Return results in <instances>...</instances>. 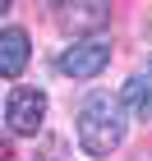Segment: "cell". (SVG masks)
Returning a JSON list of instances; mask_svg holds the SVG:
<instances>
[{"label":"cell","instance_id":"6da1fadb","mask_svg":"<svg viewBox=\"0 0 152 161\" xmlns=\"http://www.w3.org/2000/svg\"><path fill=\"white\" fill-rule=\"evenodd\" d=\"M129 115L120 106V97H106V92H92L83 106H78V120H74V134H78V147L88 157H111L129 134Z\"/></svg>","mask_w":152,"mask_h":161},{"label":"cell","instance_id":"7a4b0ae2","mask_svg":"<svg viewBox=\"0 0 152 161\" xmlns=\"http://www.w3.org/2000/svg\"><path fill=\"white\" fill-rule=\"evenodd\" d=\"M106 64H111V42L106 37H74L55 55V69L65 78H97Z\"/></svg>","mask_w":152,"mask_h":161},{"label":"cell","instance_id":"3957f363","mask_svg":"<svg viewBox=\"0 0 152 161\" xmlns=\"http://www.w3.org/2000/svg\"><path fill=\"white\" fill-rule=\"evenodd\" d=\"M46 111H51V101H46L42 87H14L9 101H5V124L28 138V134H37L46 124Z\"/></svg>","mask_w":152,"mask_h":161},{"label":"cell","instance_id":"277c9868","mask_svg":"<svg viewBox=\"0 0 152 161\" xmlns=\"http://www.w3.org/2000/svg\"><path fill=\"white\" fill-rule=\"evenodd\" d=\"M32 60V37L23 28H0V78H19Z\"/></svg>","mask_w":152,"mask_h":161},{"label":"cell","instance_id":"5b68a950","mask_svg":"<svg viewBox=\"0 0 152 161\" xmlns=\"http://www.w3.org/2000/svg\"><path fill=\"white\" fill-rule=\"evenodd\" d=\"M120 106H125V115H134V120H148V111H152V78H148V74L125 78V87H120Z\"/></svg>","mask_w":152,"mask_h":161},{"label":"cell","instance_id":"8992f818","mask_svg":"<svg viewBox=\"0 0 152 161\" xmlns=\"http://www.w3.org/2000/svg\"><path fill=\"white\" fill-rule=\"evenodd\" d=\"M60 14H69V23H78V28H92V23L111 19V5H60Z\"/></svg>","mask_w":152,"mask_h":161},{"label":"cell","instance_id":"52a82bcc","mask_svg":"<svg viewBox=\"0 0 152 161\" xmlns=\"http://www.w3.org/2000/svg\"><path fill=\"white\" fill-rule=\"evenodd\" d=\"M0 14H9V5H5V0H0Z\"/></svg>","mask_w":152,"mask_h":161}]
</instances>
